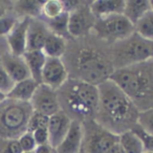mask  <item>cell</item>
<instances>
[{
  "mask_svg": "<svg viewBox=\"0 0 153 153\" xmlns=\"http://www.w3.org/2000/svg\"><path fill=\"white\" fill-rule=\"evenodd\" d=\"M69 79L99 86L110 79L114 71L110 55V44L89 33L70 39L61 58Z\"/></svg>",
  "mask_w": 153,
  "mask_h": 153,
  "instance_id": "6da1fadb",
  "label": "cell"
},
{
  "mask_svg": "<svg viewBox=\"0 0 153 153\" xmlns=\"http://www.w3.org/2000/svg\"><path fill=\"white\" fill-rule=\"evenodd\" d=\"M98 88L99 105L94 121L115 135L130 131L137 124V108L111 80L100 84Z\"/></svg>",
  "mask_w": 153,
  "mask_h": 153,
  "instance_id": "7a4b0ae2",
  "label": "cell"
},
{
  "mask_svg": "<svg viewBox=\"0 0 153 153\" xmlns=\"http://www.w3.org/2000/svg\"><path fill=\"white\" fill-rule=\"evenodd\" d=\"M109 80L129 98L140 112L153 108V58L115 69Z\"/></svg>",
  "mask_w": 153,
  "mask_h": 153,
  "instance_id": "3957f363",
  "label": "cell"
},
{
  "mask_svg": "<svg viewBox=\"0 0 153 153\" xmlns=\"http://www.w3.org/2000/svg\"><path fill=\"white\" fill-rule=\"evenodd\" d=\"M61 111L71 121L84 122L94 120L99 105L98 86L69 79L57 90Z\"/></svg>",
  "mask_w": 153,
  "mask_h": 153,
  "instance_id": "277c9868",
  "label": "cell"
},
{
  "mask_svg": "<svg viewBox=\"0 0 153 153\" xmlns=\"http://www.w3.org/2000/svg\"><path fill=\"white\" fill-rule=\"evenodd\" d=\"M33 108L30 103L7 98L0 103V138L18 140L27 131Z\"/></svg>",
  "mask_w": 153,
  "mask_h": 153,
  "instance_id": "5b68a950",
  "label": "cell"
},
{
  "mask_svg": "<svg viewBox=\"0 0 153 153\" xmlns=\"http://www.w3.org/2000/svg\"><path fill=\"white\" fill-rule=\"evenodd\" d=\"M110 55L114 70L125 68L152 59V43L133 33L110 44Z\"/></svg>",
  "mask_w": 153,
  "mask_h": 153,
  "instance_id": "8992f818",
  "label": "cell"
},
{
  "mask_svg": "<svg viewBox=\"0 0 153 153\" xmlns=\"http://www.w3.org/2000/svg\"><path fill=\"white\" fill-rule=\"evenodd\" d=\"M91 33L108 44H112L131 36L134 25L123 14H114L97 19Z\"/></svg>",
  "mask_w": 153,
  "mask_h": 153,
  "instance_id": "52a82bcc",
  "label": "cell"
},
{
  "mask_svg": "<svg viewBox=\"0 0 153 153\" xmlns=\"http://www.w3.org/2000/svg\"><path fill=\"white\" fill-rule=\"evenodd\" d=\"M83 125V145L82 148L87 153H105L113 145L119 143V135L109 132L94 120L82 123Z\"/></svg>",
  "mask_w": 153,
  "mask_h": 153,
  "instance_id": "ba28073f",
  "label": "cell"
},
{
  "mask_svg": "<svg viewBox=\"0 0 153 153\" xmlns=\"http://www.w3.org/2000/svg\"><path fill=\"white\" fill-rule=\"evenodd\" d=\"M91 1H83L78 9L69 14L68 33L71 39L80 38L92 32L97 18L90 10Z\"/></svg>",
  "mask_w": 153,
  "mask_h": 153,
  "instance_id": "9c48e42d",
  "label": "cell"
},
{
  "mask_svg": "<svg viewBox=\"0 0 153 153\" xmlns=\"http://www.w3.org/2000/svg\"><path fill=\"white\" fill-rule=\"evenodd\" d=\"M30 104L33 111L48 117L61 111L57 90H53L45 84H39L32 100L30 101Z\"/></svg>",
  "mask_w": 153,
  "mask_h": 153,
  "instance_id": "30bf717a",
  "label": "cell"
},
{
  "mask_svg": "<svg viewBox=\"0 0 153 153\" xmlns=\"http://www.w3.org/2000/svg\"><path fill=\"white\" fill-rule=\"evenodd\" d=\"M68 78V72L61 58L46 57L42 71V84H45L53 90H58Z\"/></svg>",
  "mask_w": 153,
  "mask_h": 153,
  "instance_id": "8fae6325",
  "label": "cell"
},
{
  "mask_svg": "<svg viewBox=\"0 0 153 153\" xmlns=\"http://www.w3.org/2000/svg\"><path fill=\"white\" fill-rule=\"evenodd\" d=\"M71 122V120L63 111H59L56 114L49 117L48 125H47L48 145L53 149H57L63 142L69 131Z\"/></svg>",
  "mask_w": 153,
  "mask_h": 153,
  "instance_id": "7c38bea8",
  "label": "cell"
},
{
  "mask_svg": "<svg viewBox=\"0 0 153 153\" xmlns=\"http://www.w3.org/2000/svg\"><path fill=\"white\" fill-rule=\"evenodd\" d=\"M30 18H18L15 26L7 36L10 53L15 56H23L26 51V37Z\"/></svg>",
  "mask_w": 153,
  "mask_h": 153,
  "instance_id": "4fadbf2b",
  "label": "cell"
},
{
  "mask_svg": "<svg viewBox=\"0 0 153 153\" xmlns=\"http://www.w3.org/2000/svg\"><path fill=\"white\" fill-rule=\"evenodd\" d=\"M49 30L42 18H30L26 37V51H42Z\"/></svg>",
  "mask_w": 153,
  "mask_h": 153,
  "instance_id": "5bb4252c",
  "label": "cell"
},
{
  "mask_svg": "<svg viewBox=\"0 0 153 153\" xmlns=\"http://www.w3.org/2000/svg\"><path fill=\"white\" fill-rule=\"evenodd\" d=\"M0 63L15 83L32 78L23 56H15L7 53L0 59Z\"/></svg>",
  "mask_w": 153,
  "mask_h": 153,
  "instance_id": "9a60e30c",
  "label": "cell"
},
{
  "mask_svg": "<svg viewBox=\"0 0 153 153\" xmlns=\"http://www.w3.org/2000/svg\"><path fill=\"white\" fill-rule=\"evenodd\" d=\"M83 145V125L72 121L67 135L56 149L57 153H79Z\"/></svg>",
  "mask_w": 153,
  "mask_h": 153,
  "instance_id": "2e32d148",
  "label": "cell"
},
{
  "mask_svg": "<svg viewBox=\"0 0 153 153\" xmlns=\"http://www.w3.org/2000/svg\"><path fill=\"white\" fill-rule=\"evenodd\" d=\"M125 0H96L91 1L90 10L97 19L114 14H123Z\"/></svg>",
  "mask_w": 153,
  "mask_h": 153,
  "instance_id": "e0dca14e",
  "label": "cell"
},
{
  "mask_svg": "<svg viewBox=\"0 0 153 153\" xmlns=\"http://www.w3.org/2000/svg\"><path fill=\"white\" fill-rule=\"evenodd\" d=\"M23 59L30 69L32 79H34L38 84H42V71L46 61V56L43 51H25Z\"/></svg>",
  "mask_w": 153,
  "mask_h": 153,
  "instance_id": "ac0fdd59",
  "label": "cell"
},
{
  "mask_svg": "<svg viewBox=\"0 0 153 153\" xmlns=\"http://www.w3.org/2000/svg\"><path fill=\"white\" fill-rule=\"evenodd\" d=\"M38 85L39 84L34 79H32V78L20 81L18 83H15V86L10 91V94L7 96V98L13 99V100L16 101H20V102L30 103V101L32 100Z\"/></svg>",
  "mask_w": 153,
  "mask_h": 153,
  "instance_id": "d6986e66",
  "label": "cell"
},
{
  "mask_svg": "<svg viewBox=\"0 0 153 153\" xmlns=\"http://www.w3.org/2000/svg\"><path fill=\"white\" fill-rule=\"evenodd\" d=\"M150 10V0H125L123 15L134 25Z\"/></svg>",
  "mask_w": 153,
  "mask_h": 153,
  "instance_id": "ffe728a7",
  "label": "cell"
},
{
  "mask_svg": "<svg viewBox=\"0 0 153 153\" xmlns=\"http://www.w3.org/2000/svg\"><path fill=\"white\" fill-rule=\"evenodd\" d=\"M44 1H17L13 4V13L18 18H41L42 15V5Z\"/></svg>",
  "mask_w": 153,
  "mask_h": 153,
  "instance_id": "44dd1931",
  "label": "cell"
},
{
  "mask_svg": "<svg viewBox=\"0 0 153 153\" xmlns=\"http://www.w3.org/2000/svg\"><path fill=\"white\" fill-rule=\"evenodd\" d=\"M66 44L67 40L49 32L42 51L46 57L62 58L66 51Z\"/></svg>",
  "mask_w": 153,
  "mask_h": 153,
  "instance_id": "7402d4cb",
  "label": "cell"
},
{
  "mask_svg": "<svg viewBox=\"0 0 153 153\" xmlns=\"http://www.w3.org/2000/svg\"><path fill=\"white\" fill-rule=\"evenodd\" d=\"M68 19H69V14L64 11L58 17L49 20L44 19V21L48 27L49 32L68 41L71 39V37L69 36V33H68Z\"/></svg>",
  "mask_w": 153,
  "mask_h": 153,
  "instance_id": "603a6c76",
  "label": "cell"
},
{
  "mask_svg": "<svg viewBox=\"0 0 153 153\" xmlns=\"http://www.w3.org/2000/svg\"><path fill=\"white\" fill-rule=\"evenodd\" d=\"M119 144L125 153H145L142 140L132 130L120 135Z\"/></svg>",
  "mask_w": 153,
  "mask_h": 153,
  "instance_id": "cb8c5ba5",
  "label": "cell"
},
{
  "mask_svg": "<svg viewBox=\"0 0 153 153\" xmlns=\"http://www.w3.org/2000/svg\"><path fill=\"white\" fill-rule=\"evenodd\" d=\"M134 33L140 36L143 39L153 42V11H148L135 24Z\"/></svg>",
  "mask_w": 153,
  "mask_h": 153,
  "instance_id": "d4e9b609",
  "label": "cell"
},
{
  "mask_svg": "<svg viewBox=\"0 0 153 153\" xmlns=\"http://www.w3.org/2000/svg\"><path fill=\"white\" fill-rule=\"evenodd\" d=\"M64 12L63 0H46L42 5L41 18L45 20L53 19Z\"/></svg>",
  "mask_w": 153,
  "mask_h": 153,
  "instance_id": "484cf974",
  "label": "cell"
},
{
  "mask_svg": "<svg viewBox=\"0 0 153 153\" xmlns=\"http://www.w3.org/2000/svg\"><path fill=\"white\" fill-rule=\"evenodd\" d=\"M48 117L43 115L39 112H35L33 111L32 115L30 117L28 121V126H27V131L28 132H34L37 129H41V128H47L48 125Z\"/></svg>",
  "mask_w": 153,
  "mask_h": 153,
  "instance_id": "4316f807",
  "label": "cell"
},
{
  "mask_svg": "<svg viewBox=\"0 0 153 153\" xmlns=\"http://www.w3.org/2000/svg\"><path fill=\"white\" fill-rule=\"evenodd\" d=\"M137 125L145 132L153 135V108L140 112L137 120Z\"/></svg>",
  "mask_w": 153,
  "mask_h": 153,
  "instance_id": "83f0119b",
  "label": "cell"
},
{
  "mask_svg": "<svg viewBox=\"0 0 153 153\" xmlns=\"http://www.w3.org/2000/svg\"><path fill=\"white\" fill-rule=\"evenodd\" d=\"M18 17L13 13V11L0 18V36L7 37L15 26Z\"/></svg>",
  "mask_w": 153,
  "mask_h": 153,
  "instance_id": "f1b7e54d",
  "label": "cell"
},
{
  "mask_svg": "<svg viewBox=\"0 0 153 153\" xmlns=\"http://www.w3.org/2000/svg\"><path fill=\"white\" fill-rule=\"evenodd\" d=\"M131 130L140 138L143 145H144L145 152H153V135L145 132L137 124Z\"/></svg>",
  "mask_w": 153,
  "mask_h": 153,
  "instance_id": "f546056e",
  "label": "cell"
},
{
  "mask_svg": "<svg viewBox=\"0 0 153 153\" xmlns=\"http://www.w3.org/2000/svg\"><path fill=\"white\" fill-rule=\"evenodd\" d=\"M0 153H23L18 140L0 138Z\"/></svg>",
  "mask_w": 153,
  "mask_h": 153,
  "instance_id": "4dcf8cb0",
  "label": "cell"
},
{
  "mask_svg": "<svg viewBox=\"0 0 153 153\" xmlns=\"http://www.w3.org/2000/svg\"><path fill=\"white\" fill-rule=\"evenodd\" d=\"M14 86H15V82L11 79V76L7 74V72L0 63V91L7 96Z\"/></svg>",
  "mask_w": 153,
  "mask_h": 153,
  "instance_id": "1f68e13d",
  "label": "cell"
},
{
  "mask_svg": "<svg viewBox=\"0 0 153 153\" xmlns=\"http://www.w3.org/2000/svg\"><path fill=\"white\" fill-rule=\"evenodd\" d=\"M19 144L21 146V149L23 152H34L37 148V144L35 142V138L33 136L32 132L26 131L24 134H22L19 138Z\"/></svg>",
  "mask_w": 153,
  "mask_h": 153,
  "instance_id": "d6a6232c",
  "label": "cell"
},
{
  "mask_svg": "<svg viewBox=\"0 0 153 153\" xmlns=\"http://www.w3.org/2000/svg\"><path fill=\"white\" fill-rule=\"evenodd\" d=\"M33 136H34L37 146H42V145L48 144V131H47V128H41V129L35 130L33 132Z\"/></svg>",
  "mask_w": 153,
  "mask_h": 153,
  "instance_id": "836d02e7",
  "label": "cell"
},
{
  "mask_svg": "<svg viewBox=\"0 0 153 153\" xmlns=\"http://www.w3.org/2000/svg\"><path fill=\"white\" fill-rule=\"evenodd\" d=\"M7 53H10V47L7 44V37L0 36V59Z\"/></svg>",
  "mask_w": 153,
  "mask_h": 153,
  "instance_id": "e575fe53",
  "label": "cell"
},
{
  "mask_svg": "<svg viewBox=\"0 0 153 153\" xmlns=\"http://www.w3.org/2000/svg\"><path fill=\"white\" fill-rule=\"evenodd\" d=\"M53 150H55V149H53L47 144V145H42V146H37L34 153H53Z\"/></svg>",
  "mask_w": 153,
  "mask_h": 153,
  "instance_id": "d590c367",
  "label": "cell"
},
{
  "mask_svg": "<svg viewBox=\"0 0 153 153\" xmlns=\"http://www.w3.org/2000/svg\"><path fill=\"white\" fill-rule=\"evenodd\" d=\"M105 153H125V152H124V150L121 147V145L117 143V144L113 145L110 149H108Z\"/></svg>",
  "mask_w": 153,
  "mask_h": 153,
  "instance_id": "8d00e7d4",
  "label": "cell"
},
{
  "mask_svg": "<svg viewBox=\"0 0 153 153\" xmlns=\"http://www.w3.org/2000/svg\"><path fill=\"white\" fill-rule=\"evenodd\" d=\"M9 13H10V12L7 11V5L3 4V2H1V1H0V18L3 17V16H5L7 14H9Z\"/></svg>",
  "mask_w": 153,
  "mask_h": 153,
  "instance_id": "74e56055",
  "label": "cell"
},
{
  "mask_svg": "<svg viewBox=\"0 0 153 153\" xmlns=\"http://www.w3.org/2000/svg\"><path fill=\"white\" fill-rule=\"evenodd\" d=\"M5 99H7V96H5V94H3V92L0 91V103L3 102V101H4Z\"/></svg>",
  "mask_w": 153,
  "mask_h": 153,
  "instance_id": "f35d334b",
  "label": "cell"
},
{
  "mask_svg": "<svg viewBox=\"0 0 153 153\" xmlns=\"http://www.w3.org/2000/svg\"><path fill=\"white\" fill-rule=\"evenodd\" d=\"M150 9L153 11V0H150Z\"/></svg>",
  "mask_w": 153,
  "mask_h": 153,
  "instance_id": "ab89813d",
  "label": "cell"
},
{
  "mask_svg": "<svg viewBox=\"0 0 153 153\" xmlns=\"http://www.w3.org/2000/svg\"><path fill=\"white\" fill-rule=\"evenodd\" d=\"M79 153H87V152H86V151H85V150H84V149H83V148H82V149H81V151H80V152H79Z\"/></svg>",
  "mask_w": 153,
  "mask_h": 153,
  "instance_id": "60d3db41",
  "label": "cell"
},
{
  "mask_svg": "<svg viewBox=\"0 0 153 153\" xmlns=\"http://www.w3.org/2000/svg\"><path fill=\"white\" fill-rule=\"evenodd\" d=\"M152 57H153V42H152Z\"/></svg>",
  "mask_w": 153,
  "mask_h": 153,
  "instance_id": "b9f144b4",
  "label": "cell"
},
{
  "mask_svg": "<svg viewBox=\"0 0 153 153\" xmlns=\"http://www.w3.org/2000/svg\"><path fill=\"white\" fill-rule=\"evenodd\" d=\"M53 153H57V151H56V149H55V150L53 151Z\"/></svg>",
  "mask_w": 153,
  "mask_h": 153,
  "instance_id": "7bdbcfd3",
  "label": "cell"
},
{
  "mask_svg": "<svg viewBox=\"0 0 153 153\" xmlns=\"http://www.w3.org/2000/svg\"><path fill=\"white\" fill-rule=\"evenodd\" d=\"M23 153H34V152H23Z\"/></svg>",
  "mask_w": 153,
  "mask_h": 153,
  "instance_id": "ee69618b",
  "label": "cell"
},
{
  "mask_svg": "<svg viewBox=\"0 0 153 153\" xmlns=\"http://www.w3.org/2000/svg\"><path fill=\"white\" fill-rule=\"evenodd\" d=\"M145 153H153V152H145Z\"/></svg>",
  "mask_w": 153,
  "mask_h": 153,
  "instance_id": "f6af8a7d",
  "label": "cell"
}]
</instances>
